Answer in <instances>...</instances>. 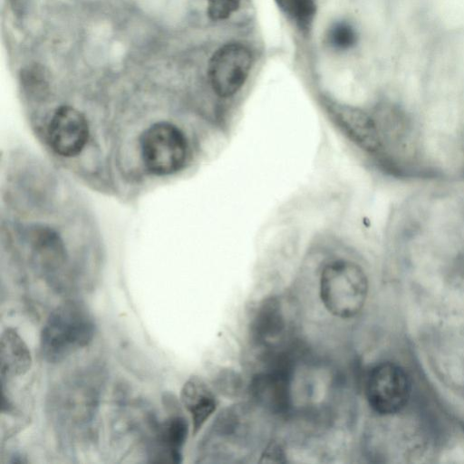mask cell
Instances as JSON below:
<instances>
[{"mask_svg": "<svg viewBox=\"0 0 464 464\" xmlns=\"http://www.w3.org/2000/svg\"><path fill=\"white\" fill-rule=\"evenodd\" d=\"M251 390L263 406L274 411L285 410L290 399L288 365L278 363L269 372L256 375Z\"/></svg>", "mask_w": 464, "mask_h": 464, "instance_id": "cell-10", "label": "cell"}, {"mask_svg": "<svg viewBox=\"0 0 464 464\" xmlns=\"http://www.w3.org/2000/svg\"><path fill=\"white\" fill-rule=\"evenodd\" d=\"M339 129L362 150L375 153L382 150V140L374 119L354 108H339L333 112Z\"/></svg>", "mask_w": 464, "mask_h": 464, "instance_id": "cell-9", "label": "cell"}, {"mask_svg": "<svg viewBox=\"0 0 464 464\" xmlns=\"http://www.w3.org/2000/svg\"><path fill=\"white\" fill-rule=\"evenodd\" d=\"M140 152L143 164L150 173L169 175L185 164L187 140L177 126L166 121L157 122L142 133Z\"/></svg>", "mask_w": 464, "mask_h": 464, "instance_id": "cell-4", "label": "cell"}, {"mask_svg": "<svg viewBox=\"0 0 464 464\" xmlns=\"http://www.w3.org/2000/svg\"><path fill=\"white\" fill-rule=\"evenodd\" d=\"M94 334V319L87 306L80 301L67 300L49 314L43 325L41 354L49 362H61L88 346Z\"/></svg>", "mask_w": 464, "mask_h": 464, "instance_id": "cell-2", "label": "cell"}, {"mask_svg": "<svg viewBox=\"0 0 464 464\" xmlns=\"http://www.w3.org/2000/svg\"><path fill=\"white\" fill-rule=\"evenodd\" d=\"M180 401L190 415L192 435L195 436L216 411L217 397L203 379L191 376L181 388Z\"/></svg>", "mask_w": 464, "mask_h": 464, "instance_id": "cell-11", "label": "cell"}, {"mask_svg": "<svg viewBox=\"0 0 464 464\" xmlns=\"http://www.w3.org/2000/svg\"><path fill=\"white\" fill-rule=\"evenodd\" d=\"M103 369L92 365L74 372L52 388L47 414L63 443L85 435L93 423L103 384Z\"/></svg>", "mask_w": 464, "mask_h": 464, "instance_id": "cell-1", "label": "cell"}, {"mask_svg": "<svg viewBox=\"0 0 464 464\" xmlns=\"http://www.w3.org/2000/svg\"><path fill=\"white\" fill-rule=\"evenodd\" d=\"M279 8L300 25H307L315 13L313 0H275Z\"/></svg>", "mask_w": 464, "mask_h": 464, "instance_id": "cell-14", "label": "cell"}, {"mask_svg": "<svg viewBox=\"0 0 464 464\" xmlns=\"http://www.w3.org/2000/svg\"><path fill=\"white\" fill-rule=\"evenodd\" d=\"M251 63V53L243 44H227L218 49L208 64V78L214 92L224 98L237 93L248 76Z\"/></svg>", "mask_w": 464, "mask_h": 464, "instance_id": "cell-6", "label": "cell"}, {"mask_svg": "<svg viewBox=\"0 0 464 464\" xmlns=\"http://www.w3.org/2000/svg\"><path fill=\"white\" fill-rule=\"evenodd\" d=\"M327 39L332 47L343 51L355 44L357 34L351 24L345 22H338L330 27Z\"/></svg>", "mask_w": 464, "mask_h": 464, "instance_id": "cell-15", "label": "cell"}, {"mask_svg": "<svg viewBox=\"0 0 464 464\" xmlns=\"http://www.w3.org/2000/svg\"><path fill=\"white\" fill-rule=\"evenodd\" d=\"M32 362L30 349L19 333L14 328H5L0 338L1 381L24 375Z\"/></svg>", "mask_w": 464, "mask_h": 464, "instance_id": "cell-12", "label": "cell"}, {"mask_svg": "<svg viewBox=\"0 0 464 464\" xmlns=\"http://www.w3.org/2000/svg\"><path fill=\"white\" fill-rule=\"evenodd\" d=\"M208 16L216 21L229 17L237 10L240 0H207Z\"/></svg>", "mask_w": 464, "mask_h": 464, "instance_id": "cell-16", "label": "cell"}, {"mask_svg": "<svg viewBox=\"0 0 464 464\" xmlns=\"http://www.w3.org/2000/svg\"><path fill=\"white\" fill-rule=\"evenodd\" d=\"M149 421L148 454L152 462L180 463L182 451L188 436L187 419L175 413L162 422Z\"/></svg>", "mask_w": 464, "mask_h": 464, "instance_id": "cell-8", "label": "cell"}, {"mask_svg": "<svg viewBox=\"0 0 464 464\" xmlns=\"http://www.w3.org/2000/svg\"><path fill=\"white\" fill-rule=\"evenodd\" d=\"M365 394L369 405L379 414L390 415L400 411L411 394L407 372L399 365L383 362L368 375Z\"/></svg>", "mask_w": 464, "mask_h": 464, "instance_id": "cell-5", "label": "cell"}, {"mask_svg": "<svg viewBox=\"0 0 464 464\" xmlns=\"http://www.w3.org/2000/svg\"><path fill=\"white\" fill-rule=\"evenodd\" d=\"M285 319L280 302L271 297L257 308L251 322V334L259 344H271L285 332Z\"/></svg>", "mask_w": 464, "mask_h": 464, "instance_id": "cell-13", "label": "cell"}, {"mask_svg": "<svg viewBox=\"0 0 464 464\" xmlns=\"http://www.w3.org/2000/svg\"><path fill=\"white\" fill-rule=\"evenodd\" d=\"M47 137L53 151L63 157H73L82 150L88 140V122L78 110L71 106L59 107L49 122Z\"/></svg>", "mask_w": 464, "mask_h": 464, "instance_id": "cell-7", "label": "cell"}, {"mask_svg": "<svg viewBox=\"0 0 464 464\" xmlns=\"http://www.w3.org/2000/svg\"><path fill=\"white\" fill-rule=\"evenodd\" d=\"M319 293L325 309L334 316L349 319L362 309L368 294V280L357 264L335 260L326 265L320 276Z\"/></svg>", "mask_w": 464, "mask_h": 464, "instance_id": "cell-3", "label": "cell"}]
</instances>
